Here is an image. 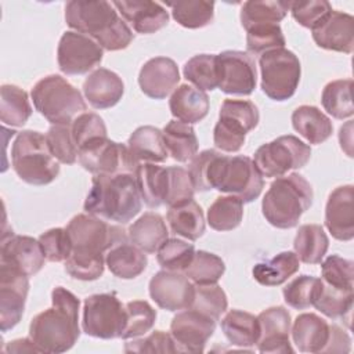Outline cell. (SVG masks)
I'll return each mask as SVG.
<instances>
[{
	"label": "cell",
	"instance_id": "681fc988",
	"mask_svg": "<svg viewBox=\"0 0 354 354\" xmlns=\"http://www.w3.org/2000/svg\"><path fill=\"white\" fill-rule=\"evenodd\" d=\"M321 282V278L313 275H299L293 278L282 289L285 303L296 310L310 308L318 293Z\"/></svg>",
	"mask_w": 354,
	"mask_h": 354
},
{
	"label": "cell",
	"instance_id": "6da1fadb",
	"mask_svg": "<svg viewBox=\"0 0 354 354\" xmlns=\"http://www.w3.org/2000/svg\"><path fill=\"white\" fill-rule=\"evenodd\" d=\"M195 191L217 189L239 198L243 203L253 202L263 191L264 180L249 156H227L216 149L196 153L188 166Z\"/></svg>",
	"mask_w": 354,
	"mask_h": 354
},
{
	"label": "cell",
	"instance_id": "9f6ffc18",
	"mask_svg": "<svg viewBox=\"0 0 354 354\" xmlns=\"http://www.w3.org/2000/svg\"><path fill=\"white\" fill-rule=\"evenodd\" d=\"M39 243L47 261H65L72 252V242L66 228H51L39 236Z\"/></svg>",
	"mask_w": 354,
	"mask_h": 354
},
{
	"label": "cell",
	"instance_id": "83f0119b",
	"mask_svg": "<svg viewBox=\"0 0 354 354\" xmlns=\"http://www.w3.org/2000/svg\"><path fill=\"white\" fill-rule=\"evenodd\" d=\"M105 264L115 277L120 279H133L144 272L148 259L145 252L140 248L130 241H123L113 245L105 253Z\"/></svg>",
	"mask_w": 354,
	"mask_h": 354
},
{
	"label": "cell",
	"instance_id": "e0dca14e",
	"mask_svg": "<svg viewBox=\"0 0 354 354\" xmlns=\"http://www.w3.org/2000/svg\"><path fill=\"white\" fill-rule=\"evenodd\" d=\"M29 290V277L0 263V329L8 332L22 318Z\"/></svg>",
	"mask_w": 354,
	"mask_h": 354
},
{
	"label": "cell",
	"instance_id": "7a4b0ae2",
	"mask_svg": "<svg viewBox=\"0 0 354 354\" xmlns=\"http://www.w3.org/2000/svg\"><path fill=\"white\" fill-rule=\"evenodd\" d=\"M53 306L35 315L29 325V337L41 353H65L80 336V300L68 289L57 286L51 292Z\"/></svg>",
	"mask_w": 354,
	"mask_h": 354
},
{
	"label": "cell",
	"instance_id": "5b68a950",
	"mask_svg": "<svg viewBox=\"0 0 354 354\" xmlns=\"http://www.w3.org/2000/svg\"><path fill=\"white\" fill-rule=\"evenodd\" d=\"M311 184L299 173L277 177L261 201L266 220L275 228L288 230L299 224L300 217L313 205Z\"/></svg>",
	"mask_w": 354,
	"mask_h": 354
},
{
	"label": "cell",
	"instance_id": "bcb514c9",
	"mask_svg": "<svg viewBox=\"0 0 354 354\" xmlns=\"http://www.w3.org/2000/svg\"><path fill=\"white\" fill-rule=\"evenodd\" d=\"M246 30V50L249 54L261 55L266 51L285 47V36L279 24H257Z\"/></svg>",
	"mask_w": 354,
	"mask_h": 354
},
{
	"label": "cell",
	"instance_id": "8fae6325",
	"mask_svg": "<svg viewBox=\"0 0 354 354\" xmlns=\"http://www.w3.org/2000/svg\"><path fill=\"white\" fill-rule=\"evenodd\" d=\"M310 156V145L296 136L288 134L260 145L254 152L253 162L263 177L272 178L282 177L289 170L304 167Z\"/></svg>",
	"mask_w": 354,
	"mask_h": 354
},
{
	"label": "cell",
	"instance_id": "7dc6e473",
	"mask_svg": "<svg viewBox=\"0 0 354 354\" xmlns=\"http://www.w3.org/2000/svg\"><path fill=\"white\" fill-rule=\"evenodd\" d=\"M126 325L120 339H134L152 329L156 321V311L145 300H133L124 304Z\"/></svg>",
	"mask_w": 354,
	"mask_h": 354
},
{
	"label": "cell",
	"instance_id": "5bb4252c",
	"mask_svg": "<svg viewBox=\"0 0 354 354\" xmlns=\"http://www.w3.org/2000/svg\"><path fill=\"white\" fill-rule=\"evenodd\" d=\"M104 50L91 37L68 30L59 39L57 48L58 68L68 76H77L90 72L102 61Z\"/></svg>",
	"mask_w": 354,
	"mask_h": 354
},
{
	"label": "cell",
	"instance_id": "74e56055",
	"mask_svg": "<svg viewBox=\"0 0 354 354\" xmlns=\"http://www.w3.org/2000/svg\"><path fill=\"white\" fill-rule=\"evenodd\" d=\"M32 115L28 93L15 84L0 88V120L12 127L24 126Z\"/></svg>",
	"mask_w": 354,
	"mask_h": 354
},
{
	"label": "cell",
	"instance_id": "f546056e",
	"mask_svg": "<svg viewBox=\"0 0 354 354\" xmlns=\"http://www.w3.org/2000/svg\"><path fill=\"white\" fill-rule=\"evenodd\" d=\"M127 148L138 163H162L169 156L162 130L153 126L137 127L129 137Z\"/></svg>",
	"mask_w": 354,
	"mask_h": 354
},
{
	"label": "cell",
	"instance_id": "30bf717a",
	"mask_svg": "<svg viewBox=\"0 0 354 354\" xmlns=\"http://www.w3.org/2000/svg\"><path fill=\"white\" fill-rule=\"evenodd\" d=\"M260 120L257 106L248 100L227 98L223 101L218 122L213 130L216 148L224 152H238L245 144L246 133L253 130Z\"/></svg>",
	"mask_w": 354,
	"mask_h": 354
},
{
	"label": "cell",
	"instance_id": "603a6c76",
	"mask_svg": "<svg viewBox=\"0 0 354 354\" xmlns=\"http://www.w3.org/2000/svg\"><path fill=\"white\" fill-rule=\"evenodd\" d=\"M313 32L315 44L324 50L351 54L354 48V18L353 15L332 10L326 19Z\"/></svg>",
	"mask_w": 354,
	"mask_h": 354
},
{
	"label": "cell",
	"instance_id": "836d02e7",
	"mask_svg": "<svg viewBox=\"0 0 354 354\" xmlns=\"http://www.w3.org/2000/svg\"><path fill=\"white\" fill-rule=\"evenodd\" d=\"M300 268V260L295 252H281L272 259L257 263L252 275L263 286H279Z\"/></svg>",
	"mask_w": 354,
	"mask_h": 354
},
{
	"label": "cell",
	"instance_id": "3957f363",
	"mask_svg": "<svg viewBox=\"0 0 354 354\" xmlns=\"http://www.w3.org/2000/svg\"><path fill=\"white\" fill-rule=\"evenodd\" d=\"M66 25L95 40L102 50L119 51L134 39L133 30L119 17L112 3L72 0L65 4Z\"/></svg>",
	"mask_w": 354,
	"mask_h": 354
},
{
	"label": "cell",
	"instance_id": "277c9868",
	"mask_svg": "<svg viewBox=\"0 0 354 354\" xmlns=\"http://www.w3.org/2000/svg\"><path fill=\"white\" fill-rule=\"evenodd\" d=\"M86 213L108 221L127 224L142 207L136 174H97L83 205Z\"/></svg>",
	"mask_w": 354,
	"mask_h": 354
},
{
	"label": "cell",
	"instance_id": "60d3db41",
	"mask_svg": "<svg viewBox=\"0 0 354 354\" xmlns=\"http://www.w3.org/2000/svg\"><path fill=\"white\" fill-rule=\"evenodd\" d=\"M171 8L174 21L187 29H199L210 25L214 19V1L185 0L166 3Z\"/></svg>",
	"mask_w": 354,
	"mask_h": 354
},
{
	"label": "cell",
	"instance_id": "ffe728a7",
	"mask_svg": "<svg viewBox=\"0 0 354 354\" xmlns=\"http://www.w3.org/2000/svg\"><path fill=\"white\" fill-rule=\"evenodd\" d=\"M260 337L257 348L261 353H293L289 342L290 314L282 306H274L263 310L257 315Z\"/></svg>",
	"mask_w": 354,
	"mask_h": 354
},
{
	"label": "cell",
	"instance_id": "ac0fdd59",
	"mask_svg": "<svg viewBox=\"0 0 354 354\" xmlns=\"http://www.w3.org/2000/svg\"><path fill=\"white\" fill-rule=\"evenodd\" d=\"M151 299L158 307L167 311H180L189 308L194 296L195 286L183 274L177 271L162 270L156 272L148 285Z\"/></svg>",
	"mask_w": 354,
	"mask_h": 354
},
{
	"label": "cell",
	"instance_id": "e575fe53",
	"mask_svg": "<svg viewBox=\"0 0 354 354\" xmlns=\"http://www.w3.org/2000/svg\"><path fill=\"white\" fill-rule=\"evenodd\" d=\"M167 153L177 162H188L198 153V138L191 124L170 120L162 130Z\"/></svg>",
	"mask_w": 354,
	"mask_h": 354
},
{
	"label": "cell",
	"instance_id": "f907efd6",
	"mask_svg": "<svg viewBox=\"0 0 354 354\" xmlns=\"http://www.w3.org/2000/svg\"><path fill=\"white\" fill-rule=\"evenodd\" d=\"M46 140L54 158L64 165H73L77 159V147L72 136L71 123L51 124L46 133Z\"/></svg>",
	"mask_w": 354,
	"mask_h": 354
},
{
	"label": "cell",
	"instance_id": "4fadbf2b",
	"mask_svg": "<svg viewBox=\"0 0 354 354\" xmlns=\"http://www.w3.org/2000/svg\"><path fill=\"white\" fill-rule=\"evenodd\" d=\"M80 166L91 174H119L136 173L138 162L131 156L127 145L97 137L83 144L77 151Z\"/></svg>",
	"mask_w": 354,
	"mask_h": 354
},
{
	"label": "cell",
	"instance_id": "91938a15",
	"mask_svg": "<svg viewBox=\"0 0 354 354\" xmlns=\"http://www.w3.org/2000/svg\"><path fill=\"white\" fill-rule=\"evenodd\" d=\"M351 350V337L336 324L329 325V339L322 353H348Z\"/></svg>",
	"mask_w": 354,
	"mask_h": 354
},
{
	"label": "cell",
	"instance_id": "d6986e66",
	"mask_svg": "<svg viewBox=\"0 0 354 354\" xmlns=\"http://www.w3.org/2000/svg\"><path fill=\"white\" fill-rule=\"evenodd\" d=\"M0 263L32 277L43 268L46 256L39 239L26 235H14L11 232L8 236L3 235L1 238Z\"/></svg>",
	"mask_w": 354,
	"mask_h": 354
},
{
	"label": "cell",
	"instance_id": "ee69618b",
	"mask_svg": "<svg viewBox=\"0 0 354 354\" xmlns=\"http://www.w3.org/2000/svg\"><path fill=\"white\" fill-rule=\"evenodd\" d=\"M183 73L188 82L202 91H212L218 87L216 54L194 55L184 64Z\"/></svg>",
	"mask_w": 354,
	"mask_h": 354
},
{
	"label": "cell",
	"instance_id": "8d00e7d4",
	"mask_svg": "<svg viewBox=\"0 0 354 354\" xmlns=\"http://www.w3.org/2000/svg\"><path fill=\"white\" fill-rule=\"evenodd\" d=\"M293 248L301 263L319 264L328 252L329 239L319 224H303L296 232Z\"/></svg>",
	"mask_w": 354,
	"mask_h": 354
},
{
	"label": "cell",
	"instance_id": "9a60e30c",
	"mask_svg": "<svg viewBox=\"0 0 354 354\" xmlns=\"http://www.w3.org/2000/svg\"><path fill=\"white\" fill-rule=\"evenodd\" d=\"M216 57L218 88L225 94L250 95L257 82L254 58L239 50H225Z\"/></svg>",
	"mask_w": 354,
	"mask_h": 354
},
{
	"label": "cell",
	"instance_id": "7c38bea8",
	"mask_svg": "<svg viewBox=\"0 0 354 354\" xmlns=\"http://www.w3.org/2000/svg\"><path fill=\"white\" fill-rule=\"evenodd\" d=\"M124 325L126 308L115 293H97L84 299L82 329L86 335L116 339L122 336Z\"/></svg>",
	"mask_w": 354,
	"mask_h": 354
},
{
	"label": "cell",
	"instance_id": "f35d334b",
	"mask_svg": "<svg viewBox=\"0 0 354 354\" xmlns=\"http://www.w3.org/2000/svg\"><path fill=\"white\" fill-rule=\"evenodd\" d=\"M353 299V290L337 289L326 285L322 281L318 293L313 301V307H315L330 319H343L347 322V325H350Z\"/></svg>",
	"mask_w": 354,
	"mask_h": 354
},
{
	"label": "cell",
	"instance_id": "d4e9b609",
	"mask_svg": "<svg viewBox=\"0 0 354 354\" xmlns=\"http://www.w3.org/2000/svg\"><path fill=\"white\" fill-rule=\"evenodd\" d=\"M83 93L93 108L108 109L122 100L124 83L113 71L98 68L83 82Z\"/></svg>",
	"mask_w": 354,
	"mask_h": 354
},
{
	"label": "cell",
	"instance_id": "f5cc1de1",
	"mask_svg": "<svg viewBox=\"0 0 354 354\" xmlns=\"http://www.w3.org/2000/svg\"><path fill=\"white\" fill-rule=\"evenodd\" d=\"M354 263L339 254H330L321 263V279L333 288L353 290Z\"/></svg>",
	"mask_w": 354,
	"mask_h": 354
},
{
	"label": "cell",
	"instance_id": "52a82bcc",
	"mask_svg": "<svg viewBox=\"0 0 354 354\" xmlns=\"http://www.w3.org/2000/svg\"><path fill=\"white\" fill-rule=\"evenodd\" d=\"M11 165L17 176L30 185H47L59 174V162L54 158L46 136L35 130H22L11 147Z\"/></svg>",
	"mask_w": 354,
	"mask_h": 354
},
{
	"label": "cell",
	"instance_id": "9c48e42d",
	"mask_svg": "<svg viewBox=\"0 0 354 354\" xmlns=\"http://www.w3.org/2000/svg\"><path fill=\"white\" fill-rule=\"evenodd\" d=\"M263 93L274 101H286L296 93L301 66L295 53L282 48L266 51L259 59Z\"/></svg>",
	"mask_w": 354,
	"mask_h": 354
},
{
	"label": "cell",
	"instance_id": "7402d4cb",
	"mask_svg": "<svg viewBox=\"0 0 354 354\" xmlns=\"http://www.w3.org/2000/svg\"><path fill=\"white\" fill-rule=\"evenodd\" d=\"M180 82L177 64L167 57L148 59L140 69L138 84L141 91L153 100H163L173 93Z\"/></svg>",
	"mask_w": 354,
	"mask_h": 354
},
{
	"label": "cell",
	"instance_id": "484cf974",
	"mask_svg": "<svg viewBox=\"0 0 354 354\" xmlns=\"http://www.w3.org/2000/svg\"><path fill=\"white\" fill-rule=\"evenodd\" d=\"M209 97L205 91L191 86L180 84L170 95L169 108L176 120L194 124L206 118L209 112Z\"/></svg>",
	"mask_w": 354,
	"mask_h": 354
},
{
	"label": "cell",
	"instance_id": "8992f818",
	"mask_svg": "<svg viewBox=\"0 0 354 354\" xmlns=\"http://www.w3.org/2000/svg\"><path fill=\"white\" fill-rule=\"evenodd\" d=\"M72 242L69 260L79 263H105V253L116 243L129 241V235L119 225H111L101 217L80 213L66 225Z\"/></svg>",
	"mask_w": 354,
	"mask_h": 354
},
{
	"label": "cell",
	"instance_id": "ab89813d",
	"mask_svg": "<svg viewBox=\"0 0 354 354\" xmlns=\"http://www.w3.org/2000/svg\"><path fill=\"white\" fill-rule=\"evenodd\" d=\"M290 1L249 0L241 7V24L246 29L257 24H279L288 14Z\"/></svg>",
	"mask_w": 354,
	"mask_h": 354
},
{
	"label": "cell",
	"instance_id": "44dd1931",
	"mask_svg": "<svg viewBox=\"0 0 354 354\" xmlns=\"http://www.w3.org/2000/svg\"><path fill=\"white\" fill-rule=\"evenodd\" d=\"M325 227L337 241H351L354 236V187L351 184L335 188L325 206Z\"/></svg>",
	"mask_w": 354,
	"mask_h": 354
},
{
	"label": "cell",
	"instance_id": "4dcf8cb0",
	"mask_svg": "<svg viewBox=\"0 0 354 354\" xmlns=\"http://www.w3.org/2000/svg\"><path fill=\"white\" fill-rule=\"evenodd\" d=\"M293 129L310 144L325 142L333 131L330 119L314 105H300L292 113Z\"/></svg>",
	"mask_w": 354,
	"mask_h": 354
},
{
	"label": "cell",
	"instance_id": "c3c4849f",
	"mask_svg": "<svg viewBox=\"0 0 354 354\" xmlns=\"http://www.w3.org/2000/svg\"><path fill=\"white\" fill-rule=\"evenodd\" d=\"M195 254V248L183 239L167 238L158 249L156 260L163 270L184 272L191 264Z\"/></svg>",
	"mask_w": 354,
	"mask_h": 354
},
{
	"label": "cell",
	"instance_id": "b9f144b4",
	"mask_svg": "<svg viewBox=\"0 0 354 354\" xmlns=\"http://www.w3.org/2000/svg\"><path fill=\"white\" fill-rule=\"evenodd\" d=\"M353 79H337L329 82L321 95V102L324 109L332 115L335 119L351 118L354 113L353 106Z\"/></svg>",
	"mask_w": 354,
	"mask_h": 354
},
{
	"label": "cell",
	"instance_id": "f1b7e54d",
	"mask_svg": "<svg viewBox=\"0 0 354 354\" xmlns=\"http://www.w3.org/2000/svg\"><path fill=\"white\" fill-rule=\"evenodd\" d=\"M129 241L145 253H155L169 238L165 218L153 212H147L138 217L127 231Z\"/></svg>",
	"mask_w": 354,
	"mask_h": 354
},
{
	"label": "cell",
	"instance_id": "11a10c76",
	"mask_svg": "<svg viewBox=\"0 0 354 354\" xmlns=\"http://www.w3.org/2000/svg\"><path fill=\"white\" fill-rule=\"evenodd\" d=\"M169 183H167V194L165 199V205L171 207L188 201L194 199V185L189 177L188 170L181 166H170L167 167Z\"/></svg>",
	"mask_w": 354,
	"mask_h": 354
},
{
	"label": "cell",
	"instance_id": "cb8c5ba5",
	"mask_svg": "<svg viewBox=\"0 0 354 354\" xmlns=\"http://www.w3.org/2000/svg\"><path fill=\"white\" fill-rule=\"evenodd\" d=\"M112 4L137 33H155L169 24V12L159 3L148 0H116Z\"/></svg>",
	"mask_w": 354,
	"mask_h": 354
},
{
	"label": "cell",
	"instance_id": "7bdbcfd3",
	"mask_svg": "<svg viewBox=\"0 0 354 354\" xmlns=\"http://www.w3.org/2000/svg\"><path fill=\"white\" fill-rule=\"evenodd\" d=\"M243 217V202L234 196H217L207 209V224L216 231L236 228Z\"/></svg>",
	"mask_w": 354,
	"mask_h": 354
},
{
	"label": "cell",
	"instance_id": "816d5d0a",
	"mask_svg": "<svg viewBox=\"0 0 354 354\" xmlns=\"http://www.w3.org/2000/svg\"><path fill=\"white\" fill-rule=\"evenodd\" d=\"M227 307V295L217 283L195 286V296L191 308L213 318L214 321H218L221 314L225 313Z\"/></svg>",
	"mask_w": 354,
	"mask_h": 354
},
{
	"label": "cell",
	"instance_id": "d590c367",
	"mask_svg": "<svg viewBox=\"0 0 354 354\" xmlns=\"http://www.w3.org/2000/svg\"><path fill=\"white\" fill-rule=\"evenodd\" d=\"M221 330L228 342L238 347H252L257 344L260 328L257 317L242 310H230L221 319Z\"/></svg>",
	"mask_w": 354,
	"mask_h": 354
},
{
	"label": "cell",
	"instance_id": "f6af8a7d",
	"mask_svg": "<svg viewBox=\"0 0 354 354\" xmlns=\"http://www.w3.org/2000/svg\"><path fill=\"white\" fill-rule=\"evenodd\" d=\"M225 271V264L214 253L206 250H195L191 264L183 272L195 285L217 283Z\"/></svg>",
	"mask_w": 354,
	"mask_h": 354
},
{
	"label": "cell",
	"instance_id": "ba28073f",
	"mask_svg": "<svg viewBox=\"0 0 354 354\" xmlns=\"http://www.w3.org/2000/svg\"><path fill=\"white\" fill-rule=\"evenodd\" d=\"M30 97L36 111L51 124L72 123L87 109L82 93L59 75L40 79L33 86Z\"/></svg>",
	"mask_w": 354,
	"mask_h": 354
},
{
	"label": "cell",
	"instance_id": "2e32d148",
	"mask_svg": "<svg viewBox=\"0 0 354 354\" xmlns=\"http://www.w3.org/2000/svg\"><path fill=\"white\" fill-rule=\"evenodd\" d=\"M214 329L213 318L191 307L177 313L170 324V335L178 353H203Z\"/></svg>",
	"mask_w": 354,
	"mask_h": 354
},
{
	"label": "cell",
	"instance_id": "94428289",
	"mask_svg": "<svg viewBox=\"0 0 354 354\" xmlns=\"http://www.w3.org/2000/svg\"><path fill=\"white\" fill-rule=\"evenodd\" d=\"M7 351H15V353H21V351H36V353H41L40 348L32 342V339H17L10 342Z\"/></svg>",
	"mask_w": 354,
	"mask_h": 354
},
{
	"label": "cell",
	"instance_id": "db71d44e",
	"mask_svg": "<svg viewBox=\"0 0 354 354\" xmlns=\"http://www.w3.org/2000/svg\"><path fill=\"white\" fill-rule=\"evenodd\" d=\"M289 11L299 25L313 30L326 19L332 11V6L325 0L290 1Z\"/></svg>",
	"mask_w": 354,
	"mask_h": 354
},
{
	"label": "cell",
	"instance_id": "680465c9",
	"mask_svg": "<svg viewBox=\"0 0 354 354\" xmlns=\"http://www.w3.org/2000/svg\"><path fill=\"white\" fill-rule=\"evenodd\" d=\"M124 353H178L170 333L165 330H153L142 339L134 337L124 343Z\"/></svg>",
	"mask_w": 354,
	"mask_h": 354
},
{
	"label": "cell",
	"instance_id": "1f68e13d",
	"mask_svg": "<svg viewBox=\"0 0 354 354\" xmlns=\"http://www.w3.org/2000/svg\"><path fill=\"white\" fill-rule=\"evenodd\" d=\"M134 174L142 202L151 209L165 205L169 183L167 167L155 163H140Z\"/></svg>",
	"mask_w": 354,
	"mask_h": 354
},
{
	"label": "cell",
	"instance_id": "d6a6232c",
	"mask_svg": "<svg viewBox=\"0 0 354 354\" xmlns=\"http://www.w3.org/2000/svg\"><path fill=\"white\" fill-rule=\"evenodd\" d=\"M166 218L171 232L188 241L199 239L206 228L203 210L194 199L169 207Z\"/></svg>",
	"mask_w": 354,
	"mask_h": 354
},
{
	"label": "cell",
	"instance_id": "6f0895ef",
	"mask_svg": "<svg viewBox=\"0 0 354 354\" xmlns=\"http://www.w3.org/2000/svg\"><path fill=\"white\" fill-rule=\"evenodd\" d=\"M72 136L77 149L97 137H106V126L102 118L94 112H83L71 123Z\"/></svg>",
	"mask_w": 354,
	"mask_h": 354
},
{
	"label": "cell",
	"instance_id": "4316f807",
	"mask_svg": "<svg viewBox=\"0 0 354 354\" xmlns=\"http://www.w3.org/2000/svg\"><path fill=\"white\" fill-rule=\"evenodd\" d=\"M290 332L300 353H322L329 339V324L314 313H303L296 317Z\"/></svg>",
	"mask_w": 354,
	"mask_h": 354
}]
</instances>
